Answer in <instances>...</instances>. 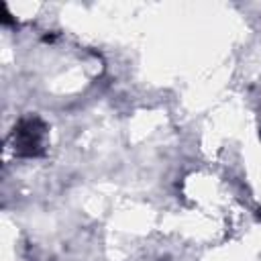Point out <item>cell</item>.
Masks as SVG:
<instances>
[{"label": "cell", "mask_w": 261, "mask_h": 261, "mask_svg": "<svg viewBox=\"0 0 261 261\" xmlns=\"http://www.w3.org/2000/svg\"><path fill=\"white\" fill-rule=\"evenodd\" d=\"M47 124L39 116H24L12 130V145L18 157H41L45 153Z\"/></svg>", "instance_id": "obj_1"}]
</instances>
